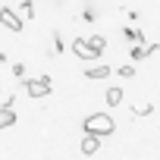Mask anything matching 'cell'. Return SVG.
I'll return each mask as SVG.
<instances>
[{
	"instance_id": "1",
	"label": "cell",
	"mask_w": 160,
	"mask_h": 160,
	"mask_svg": "<svg viewBox=\"0 0 160 160\" xmlns=\"http://www.w3.org/2000/svg\"><path fill=\"white\" fill-rule=\"evenodd\" d=\"M82 129H85V132H91V135L107 138V135H113V132H116V119H113L110 113H91V116H85Z\"/></svg>"
},
{
	"instance_id": "2",
	"label": "cell",
	"mask_w": 160,
	"mask_h": 160,
	"mask_svg": "<svg viewBox=\"0 0 160 160\" xmlns=\"http://www.w3.org/2000/svg\"><path fill=\"white\" fill-rule=\"evenodd\" d=\"M25 94L28 98H47L50 91H53V82H50V78L47 75H38V78H25Z\"/></svg>"
},
{
	"instance_id": "3",
	"label": "cell",
	"mask_w": 160,
	"mask_h": 160,
	"mask_svg": "<svg viewBox=\"0 0 160 160\" xmlns=\"http://www.w3.org/2000/svg\"><path fill=\"white\" fill-rule=\"evenodd\" d=\"M72 53H75L78 60H101V50H94L88 38H75V41H72Z\"/></svg>"
},
{
	"instance_id": "4",
	"label": "cell",
	"mask_w": 160,
	"mask_h": 160,
	"mask_svg": "<svg viewBox=\"0 0 160 160\" xmlns=\"http://www.w3.org/2000/svg\"><path fill=\"white\" fill-rule=\"evenodd\" d=\"M0 25H7V28H10V32H16V35L22 32V19H19L13 10H7V7L0 10Z\"/></svg>"
},
{
	"instance_id": "5",
	"label": "cell",
	"mask_w": 160,
	"mask_h": 160,
	"mask_svg": "<svg viewBox=\"0 0 160 160\" xmlns=\"http://www.w3.org/2000/svg\"><path fill=\"white\" fill-rule=\"evenodd\" d=\"M16 119H19V113L13 110V104H3V107H0V129L16 126Z\"/></svg>"
},
{
	"instance_id": "6",
	"label": "cell",
	"mask_w": 160,
	"mask_h": 160,
	"mask_svg": "<svg viewBox=\"0 0 160 160\" xmlns=\"http://www.w3.org/2000/svg\"><path fill=\"white\" fill-rule=\"evenodd\" d=\"M101 151V135H91V132H85V138H82V154H98Z\"/></svg>"
},
{
	"instance_id": "7",
	"label": "cell",
	"mask_w": 160,
	"mask_h": 160,
	"mask_svg": "<svg viewBox=\"0 0 160 160\" xmlns=\"http://www.w3.org/2000/svg\"><path fill=\"white\" fill-rule=\"evenodd\" d=\"M110 72H113V69H110L107 63H98V66H88V69H85V78H107Z\"/></svg>"
},
{
	"instance_id": "8",
	"label": "cell",
	"mask_w": 160,
	"mask_h": 160,
	"mask_svg": "<svg viewBox=\"0 0 160 160\" xmlns=\"http://www.w3.org/2000/svg\"><path fill=\"white\" fill-rule=\"evenodd\" d=\"M104 101H107V107H119L122 104V88L119 85H110L107 94H104Z\"/></svg>"
},
{
	"instance_id": "9",
	"label": "cell",
	"mask_w": 160,
	"mask_h": 160,
	"mask_svg": "<svg viewBox=\"0 0 160 160\" xmlns=\"http://www.w3.org/2000/svg\"><path fill=\"white\" fill-rule=\"evenodd\" d=\"M122 35H126V41H141V44H144V35H141V32H135L132 25H129V28H122Z\"/></svg>"
},
{
	"instance_id": "10",
	"label": "cell",
	"mask_w": 160,
	"mask_h": 160,
	"mask_svg": "<svg viewBox=\"0 0 160 160\" xmlns=\"http://www.w3.org/2000/svg\"><path fill=\"white\" fill-rule=\"evenodd\" d=\"M88 41H91V47H94V50H101V53H104V47H107V41H104V35H91Z\"/></svg>"
},
{
	"instance_id": "11",
	"label": "cell",
	"mask_w": 160,
	"mask_h": 160,
	"mask_svg": "<svg viewBox=\"0 0 160 160\" xmlns=\"http://www.w3.org/2000/svg\"><path fill=\"white\" fill-rule=\"evenodd\" d=\"M116 72H119V78H132V75H135V66H132V63H122Z\"/></svg>"
},
{
	"instance_id": "12",
	"label": "cell",
	"mask_w": 160,
	"mask_h": 160,
	"mask_svg": "<svg viewBox=\"0 0 160 160\" xmlns=\"http://www.w3.org/2000/svg\"><path fill=\"white\" fill-rule=\"evenodd\" d=\"M13 75L16 78H25V63H13Z\"/></svg>"
},
{
	"instance_id": "13",
	"label": "cell",
	"mask_w": 160,
	"mask_h": 160,
	"mask_svg": "<svg viewBox=\"0 0 160 160\" xmlns=\"http://www.w3.org/2000/svg\"><path fill=\"white\" fill-rule=\"evenodd\" d=\"M22 13H25V16H28V19H32V16H35V7H32V0H22Z\"/></svg>"
},
{
	"instance_id": "14",
	"label": "cell",
	"mask_w": 160,
	"mask_h": 160,
	"mask_svg": "<svg viewBox=\"0 0 160 160\" xmlns=\"http://www.w3.org/2000/svg\"><path fill=\"white\" fill-rule=\"evenodd\" d=\"M148 113H154V107H151V104H144V107H135V116H148Z\"/></svg>"
},
{
	"instance_id": "15",
	"label": "cell",
	"mask_w": 160,
	"mask_h": 160,
	"mask_svg": "<svg viewBox=\"0 0 160 160\" xmlns=\"http://www.w3.org/2000/svg\"><path fill=\"white\" fill-rule=\"evenodd\" d=\"M157 50H160V44H148V47H144V57H154Z\"/></svg>"
},
{
	"instance_id": "16",
	"label": "cell",
	"mask_w": 160,
	"mask_h": 160,
	"mask_svg": "<svg viewBox=\"0 0 160 160\" xmlns=\"http://www.w3.org/2000/svg\"><path fill=\"white\" fill-rule=\"evenodd\" d=\"M132 60H144V47H132Z\"/></svg>"
}]
</instances>
